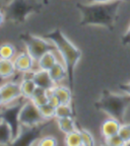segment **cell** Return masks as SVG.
Returning <instances> with one entry per match:
<instances>
[{
    "mask_svg": "<svg viewBox=\"0 0 130 146\" xmlns=\"http://www.w3.org/2000/svg\"><path fill=\"white\" fill-rule=\"evenodd\" d=\"M33 79H34L37 87L46 89V90H51L56 85V83L51 78L49 71L47 70H42L39 68L35 70L34 74H33Z\"/></svg>",
    "mask_w": 130,
    "mask_h": 146,
    "instance_id": "10",
    "label": "cell"
},
{
    "mask_svg": "<svg viewBox=\"0 0 130 146\" xmlns=\"http://www.w3.org/2000/svg\"><path fill=\"white\" fill-rule=\"evenodd\" d=\"M45 39L52 42L56 47V51L59 53L67 70V81L68 85L73 91L74 87V71L75 67L82 57V52L78 47H76L70 40L67 38L64 33L59 29L43 35Z\"/></svg>",
    "mask_w": 130,
    "mask_h": 146,
    "instance_id": "2",
    "label": "cell"
},
{
    "mask_svg": "<svg viewBox=\"0 0 130 146\" xmlns=\"http://www.w3.org/2000/svg\"><path fill=\"white\" fill-rule=\"evenodd\" d=\"M43 2H44V4H45V5H47L49 3V0H43Z\"/></svg>",
    "mask_w": 130,
    "mask_h": 146,
    "instance_id": "34",
    "label": "cell"
},
{
    "mask_svg": "<svg viewBox=\"0 0 130 146\" xmlns=\"http://www.w3.org/2000/svg\"><path fill=\"white\" fill-rule=\"evenodd\" d=\"M0 91L2 96L3 106L10 105L12 103H15L18 100H21V91L19 82L16 81H6L3 84L0 85Z\"/></svg>",
    "mask_w": 130,
    "mask_h": 146,
    "instance_id": "8",
    "label": "cell"
},
{
    "mask_svg": "<svg viewBox=\"0 0 130 146\" xmlns=\"http://www.w3.org/2000/svg\"><path fill=\"white\" fill-rule=\"evenodd\" d=\"M122 1L115 0L108 3H76L80 12L79 25H95L112 31L118 21L119 9Z\"/></svg>",
    "mask_w": 130,
    "mask_h": 146,
    "instance_id": "1",
    "label": "cell"
},
{
    "mask_svg": "<svg viewBox=\"0 0 130 146\" xmlns=\"http://www.w3.org/2000/svg\"><path fill=\"white\" fill-rule=\"evenodd\" d=\"M64 143L68 146L82 145L81 136H80L79 131L76 129V130L72 131V132H69V133H67V134H65V137H64Z\"/></svg>",
    "mask_w": 130,
    "mask_h": 146,
    "instance_id": "21",
    "label": "cell"
},
{
    "mask_svg": "<svg viewBox=\"0 0 130 146\" xmlns=\"http://www.w3.org/2000/svg\"><path fill=\"white\" fill-rule=\"evenodd\" d=\"M17 72L13 60L0 59V79H8Z\"/></svg>",
    "mask_w": 130,
    "mask_h": 146,
    "instance_id": "13",
    "label": "cell"
},
{
    "mask_svg": "<svg viewBox=\"0 0 130 146\" xmlns=\"http://www.w3.org/2000/svg\"><path fill=\"white\" fill-rule=\"evenodd\" d=\"M2 1H6V2H7V0H2Z\"/></svg>",
    "mask_w": 130,
    "mask_h": 146,
    "instance_id": "36",
    "label": "cell"
},
{
    "mask_svg": "<svg viewBox=\"0 0 130 146\" xmlns=\"http://www.w3.org/2000/svg\"><path fill=\"white\" fill-rule=\"evenodd\" d=\"M77 130L79 131L80 136H81V141H82V145L85 146H93L96 144L95 141V137L94 135L91 134L87 129L85 128H81L77 125Z\"/></svg>",
    "mask_w": 130,
    "mask_h": 146,
    "instance_id": "24",
    "label": "cell"
},
{
    "mask_svg": "<svg viewBox=\"0 0 130 146\" xmlns=\"http://www.w3.org/2000/svg\"><path fill=\"white\" fill-rule=\"evenodd\" d=\"M13 62H14V65H15L16 71L18 73H21V74H25L27 72L33 71L35 64L37 63L34 60V58L27 51L16 55L13 59Z\"/></svg>",
    "mask_w": 130,
    "mask_h": 146,
    "instance_id": "9",
    "label": "cell"
},
{
    "mask_svg": "<svg viewBox=\"0 0 130 146\" xmlns=\"http://www.w3.org/2000/svg\"><path fill=\"white\" fill-rule=\"evenodd\" d=\"M56 124L57 127L62 133L67 134L69 132L76 130L77 129V123L75 122L74 118H57L56 119Z\"/></svg>",
    "mask_w": 130,
    "mask_h": 146,
    "instance_id": "16",
    "label": "cell"
},
{
    "mask_svg": "<svg viewBox=\"0 0 130 146\" xmlns=\"http://www.w3.org/2000/svg\"><path fill=\"white\" fill-rule=\"evenodd\" d=\"M122 122L112 117H108L101 125V134L104 139H107L113 135L118 134L119 129L121 127Z\"/></svg>",
    "mask_w": 130,
    "mask_h": 146,
    "instance_id": "11",
    "label": "cell"
},
{
    "mask_svg": "<svg viewBox=\"0 0 130 146\" xmlns=\"http://www.w3.org/2000/svg\"><path fill=\"white\" fill-rule=\"evenodd\" d=\"M105 142L107 145L110 146H122V145H125V142L123 141L120 135L116 134V135H113V136L109 137L107 139H105Z\"/></svg>",
    "mask_w": 130,
    "mask_h": 146,
    "instance_id": "27",
    "label": "cell"
},
{
    "mask_svg": "<svg viewBox=\"0 0 130 146\" xmlns=\"http://www.w3.org/2000/svg\"><path fill=\"white\" fill-rule=\"evenodd\" d=\"M118 134L120 135L123 141L125 142V145H129L130 144V123L127 122H123L121 124V127L119 129Z\"/></svg>",
    "mask_w": 130,
    "mask_h": 146,
    "instance_id": "25",
    "label": "cell"
},
{
    "mask_svg": "<svg viewBox=\"0 0 130 146\" xmlns=\"http://www.w3.org/2000/svg\"><path fill=\"white\" fill-rule=\"evenodd\" d=\"M74 110L71 105H65L61 104L56 108V119L57 118H74Z\"/></svg>",
    "mask_w": 130,
    "mask_h": 146,
    "instance_id": "22",
    "label": "cell"
},
{
    "mask_svg": "<svg viewBox=\"0 0 130 146\" xmlns=\"http://www.w3.org/2000/svg\"><path fill=\"white\" fill-rule=\"evenodd\" d=\"M48 96H49V100H48V103L50 104V105H52L53 107L55 108H57L58 106L61 105V100H60V98H58L56 94H54L52 91V89L51 90H49L48 92Z\"/></svg>",
    "mask_w": 130,
    "mask_h": 146,
    "instance_id": "28",
    "label": "cell"
},
{
    "mask_svg": "<svg viewBox=\"0 0 130 146\" xmlns=\"http://www.w3.org/2000/svg\"><path fill=\"white\" fill-rule=\"evenodd\" d=\"M12 131L9 124L0 119V145L12 144Z\"/></svg>",
    "mask_w": 130,
    "mask_h": 146,
    "instance_id": "18",
    "label": "cell"
},
{
    "mask_svg": "<svg viewBox=\"0 0 130 146\" xmlns=\"http://www.w3.org/2000/svg\"><path fill=\"white\" fill-rule=\"evenodd\" d=\"M49 74H50L52 80L56 84H59L60 82H62L64 79H67V70L63 62L61 63V62L58 61L49 70Z\"/></svg>",
    "mask_w": 130,
    "mask_h": 146,
    "instance_id": "12",
    "label": "cell"
},
{
    "mask_svg": "<svg viewBox=\"0 0 130 146\" xmlns=\"http://www.w3.org/2000/svg\"><path fill=\"white\" fill-rule=\"evenodd\" d=\"M112 1H115V0H87L89 3H108Z\"/></svg>",
    "mask_w": 130,
    "mask_h": 146,
    "instance_id": "31",
    "label": "cell"
},
{
    "mask_svg": "<svg viewBox=\"0 0 130 146\" xmlns=\"http://www.w3.org/2000/svg\"><path fill=\"white\" fill-rule=\"evenodd\" d=\"M52 91L54 92L58 98L61 100V104H65V105H71L72 103V90L70 87L63 86V85L56 84L52 88Z\"/></svg>",
    "mask_w": 130,
    "mask_h": 146,
    "instance_id": "14",
    "label": "cell"
},
{
    "mask_svg": "<svg viewBox=\"0 0 130 146\" xmlns=\"http://www.w3.org/2000/svg\"><path fill=\"white\" fill-rule=\"evenodd\" d=\"M19 40L23 43L27 52L34 58L36 62L39 61L46 53L56 51V47L52 42L45 39L44 36H35L29 32L19 35Z\"/></svg>",
    "mask_w": 130,
    "mask_h": 146,
    "instance_id": "5",
    "label": "cell"
},
{
    "mask_svg": "<svg viewBox=\"0 0 130 146\" xmlns=\"http://www.w3.org/2000/svg\"><path fill=\"white\" fill-rule=\"evenodd\" d=\"M39 109L46 121H52L53 119H56V108L53 107L49 103L39 107Z\"/></svg>",
    "mask_w": 130,
    "mask_h": 146,
    "instance_id": "23",
    "label": "cell"
},
{
    "mask_svg": "<svg viewBox=\"0 0 130 146\" xmlns=\"http://www.w3.org/2000/svg\"><path fill=\"white\" fill-rule=\"evenodd\" d=\"M122 44L124 46L130 45V25L128 27L127 31L124 33V35L122 36Z\"/></svg>",
    "mask_w": 130,
    "mask_h": 146,
    "instance_id": "29",
    "label": "cell"
},
{
    "mask_svg": "<svg viewBox=\"0 0 130 146\" xmlns=\"http://www.w3.org/2000/svg\"><path fill=\"white\" fill-rule=\"evenodd\" d=\"M16 56V49L12 44L4 43L0 45V59L13 60Z\"/></svg>",
    "mask_w": 130,
    "mask_h": 146,
    "instance_id": "20",
    "label": "cell"
},
{
    "mask_svg": "<svg viewBox=\"0 0 130 146\" xmlns=\"http://www.w3.org/2000/svg\"><path fill=\"white\" fill-rule=\"evenodd\" d=\"M3 106V102H2V96H1V91H0V108Z\"/></svg>",
    "mask_w": 130,
    "mask_h": 146,
    "instance_id": "33",
    "label": "cell"
},
{
    "mask_svg": "<svg viewBox=\"0 0 130 146\" xmlns=\"http://www.w3.org/2000/svg\"><path fill=\"white\" fill-rule=\"evenodd\" d=\"M58 144V140L57 138H55L54 136H45V137H41L38 142L36 143V145H41V146H55Z\"/></svg>",
    "mask_w": 130,
    "mask_h": 146,
    "instance_id": "26",
    "label": "cell"
},
{
    "mask_svg": "<svg viewBox=\"0 0 130 146\" xmlns=\"http://www.w3.org/2000/svg\"><path fill=\"white\" fill-rule=\"evenodd\" d=\"M57 62L58 60L56 55L54 54V51H51V52L46 53L43 57H41V59L37 62V65L39 69L49 71Z\"/></svg>",
    "mask_w": 130,
    "mask_h": 146,
    "instance_id": "17",
    "label": "cell"
},
{
    "mask_svg": "<svg viewBox=\"0 0 130 146\" xmlns=\"http://www.w3.org/2000/svg\"><path fill=\"white\" fill-rule=\"evenodd\" d=\"M95 107L108 115V117L115 118L123 123L125 122V116L130 108V96L122 91L121 94H116L105 89L96 102Z\"/></svg>",
    "mask_w": 130,
    "mask_h": 146,
    "instance_id": "3",
    "label": "cell"
},
{
    "mask_svg": "<svg viewBox=\"0 0 130 146\" xmlns=\"http://www.w3.org/2000/svg\"><path fill=\"white\" fill-rule=\"evenodd\" d=\"M119 1H122V2H123V1H124V0H119Z\"/></svg>",
    "mask_w": 130,
    "mask_h": 146,
    "instance_id": "35",
    "label": "cell"
},
{
    "mask_svg": "<svg viewBox=\"0 0 130 146\" xmlns=\"http://www.w3.org/2000/svg\"><path fill=\"white\" fill-rule=\"evenodd\" d=\"M19 85H21V96L25 100H31L37 88L34 79L32 77H23V79L19 82Z\"/></svg>",
    "mask_w": 130,
    "mask_h": 146,
    "instance_id": "15",
    "label": "cell"
},
{
    "mask_svg": "<svg viewBox=\"0 0 130 146\" xmlns=\"http://www.w3.org/2000/svg\"><path fill=\"white\" fill-rule=\"evenodd\" d=\"M48 92H49V90L37 87L31 100H32L38 107H41V106L48 104V100H49Z\"/></svg>",
    "mask_w": 130,
    "mask_h": 146,
    "instance_id": "19",
    "label": "cell"
},
{
    "mask_svg": "<svg viewBox=\"0 0 130 146\" xmlns=\"http://www.w3.org/2000/svg\"><path fill=\"white\" fill-rule=\"evenodd\" d=\"M118 87L122 92H125V94L130 96V81L126 82V83H122V84H119Z\"/></svg>",
    "mask_w": 130,
    "mask_h": 146,
    "instance_id": "30",
    "label": "cell"
},
{
    "mask_svg": "<svg viewBox=\"0 0 130 146\" xmlns=\"http://www.w3.org/2000/svg\"><path fill=\"white\" fill-rule=\"evenodd\" d=\"M52 121H46L40 125L34 127H25L21 128V132L18 138L13 142V144H27V145H36L38 140L41 138L42 131L46 127H48Z\"/></svg>",
    "mask_w": 130,
    "mask_h": 146,
    "instance_id": "7",
    "label": "cell"
},
{
    "mask_svg": "<svg viewBox=\"0 0 130 146\" xmlns=\"http://www.w3.org/2000/svg\"><path fill=\"white\" fill-rule=\"evenodd\" d=\"M5 21H6V18H5L4 11H3V9L0 8V25H2Z\"/></svg>",
    "mask_w": 130,
    "mask_h": 146,
    "instance_id": "32",
    "label": "cell"
},
{
    "mask_svg": "<svg viewBox=\"0 0 130 146\" xmlns=\"http://www.w3.org/2000/svg\"><path fill=\"white\" fill-rule=\"evenodd\" d=\"M43 0H9L3 6L5 18L13 25H21L32 14L40 13L43 8Z\"/></svg>",
    "mask_w": 130,
    "mask_h": 146,
    "instance_id": "4",
    "label": "cell"
},
{
    "mask_svg": "<svg viewBox=\"0 0 130 146\" xmlns=\"http://www.w3.org/2000/svg\"><path fill=\"white\" fill-rule=\"evenodd\" d=\"M19 123L21 127H34L46 122L43 118L39 107L33 102L32 100H25L19 111L18 115Z\"/></svg>",
    "mask_w": 130,
    "mask_h": 146,
    "instance_id": "6",
    "label": "cell"
}]
</instances>
